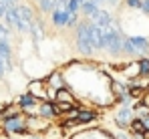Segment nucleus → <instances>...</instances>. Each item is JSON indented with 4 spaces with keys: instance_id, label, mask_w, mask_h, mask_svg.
<instances>
[{
    "instance_id": "obj_20",
    "label": "nucleus",
    "mask_w": 149,
    "mask_h": 139,
    "mask_svg": "<svg viewBox=\"0 0 149 139\" xmlns=\"http://www.w3.org/2000/svg\"><path fill=\"white\" fill-rule=\"evenodd\" d=\"M79 2H81V4H83V2H85V0H79Z\"/></svg>"
},
{
    "instance_id": "obj_5",
    "label": "nucleus",
    "mask_w": 149,
    "mask_h": 139,
    "mask_svg": "<svg viewBox=\"0 0 149 139\" xmlns=\"http://www.w3.org/2000/svg\"><path fill=\"white\" fill-rule=\"evenodd\" d=\"M6 131H14V133H22L24 131V121L20 119V117H10L8 121H6Z\"/></svg>"
},
{
    "instance_id": "obj_12",
    "label": "nucleus",
    "mask_w": 149,
    "mask_h": 139,
    "mask_svg": "<svg viewBox=\"0 0 149 139\" xmlns=\"http://www.w3.org/2000/svg\"><path fill=\"white\" fill-rule=\"evenodd\" d=\"M58 101H63V103H65V101H67V103H73V97H71L69 91L61 89V91H58Z\"/></svg>"
},
{
    "instance_id": "obj_11",
    "label": "nucleus",
    "mask_w": 149,
    "mask_h": 139,
    "mask_svg": "<svg viewBox=\"0 0 149 139\" xmlns=\"http://www.w3.org/2000/svg\"><path fill=\"white\" fill-rule=\"evenodd\" d=\"M38 2H40V8H42L45 12L54 10V6H56V0H38Z\"/></svg>"
},
{
    "instance_id": "obj_4",
    "label": "nucleus",
    "mask_w": 149,
    "mask_h": 139,
    "mask_svg": "<svg viewBox=\"0 0 149 139\" xmlns=\"http://www.w3.org/2000/svg\"><path fill=\"white\" fill-rule=\"evenodd\" d=\"M52 20H54V24H58V26H67V24L77 22V14L69 12L67 8H58V10L52 12Z\"/></svg>"
},
{
    "instance_id": "obj_2",
    "label": "nucleus",
    "mask_w": 149,
    "mask_h": 139,
    "mask_svg": "<svg viewBox=\"0 0 149 139\" xmlns=\"http://www.w3.org/2000/svg\"><path fill=\"white\" fill-rule=\"evenodd\" d=\"M147 41L145 38H139V36H133V38H127L125 41V50L131 52V54H141L147 50Z\"/></svg>"
},
{
    "instance_id": "obj_8",
    "label": "nucleus",
    "mask_w": 149,
    "mask_h": 139,
    "mask_svg": "<svg viewBox=\"0 0 149 139\" xmlns=\"http://www.w3.org/2000/svg\"><path fill=\"white\" fill-rule=\"evenodd\" d=\"M58 113V109L54 107V105H50V103H45L42 107H40V115H45V117H54Z\"/></svg>"
},
{
    "instance_id": "obj_17",
    "label": "nucleus",
    "mask_w": 149,
    "mask_h": 139,
    "mask_svg": "<svg viewBox=\"0 0 149 139\" xmlns=\"http://www.w3.org/2000/svg\"><path fill=\"white\" fill-rule=\"evenodd\" d=\"M6 10H8V8H6V6H4V4H2V2H0V18H2V16H4V14H6Z\"/></svg>"
},
{
    "instance_id": "obj_16",
    "label": "nucleus",
    "mask_w": 149,
    "mask_h": 139,
    "mask_svg": "<svg viewBox=\"0 0 149 139\" xmlns=\"http://www.w3.org/2000/svg\"><path fill=\"white\" fill-rule=\"evenodd\" d=\"M127 4H129V6H133V8H143V4H141L139 0H127Z\"/></svg>"
},
{
    "instance_id": "obj_1",
    "label": "nucleus",
    "mask_w": 149,
    "mask_h": 139,
    "mask_svg": "<svg viewBox=\"0 0 149 139\" xmlns=\"http://www.w3.org/2000/svg\"><path fill=\"white\" fill-rule=\"evenodd\" d=\"M77 45L79 50H83V54H91V50L95 48L91 41V24H81L77 30Z\"/></svg>"
},
{
    "instance_id": "obj_10",
    "label": "nucleus",
    "mask_w": 149,
    "mask_h": 139,
    "mask_svg": "<svg viewBox=\"0 0 149 139\" xmlns=\"http://www.w3.org/2000/svg\"><path fill=\"white\" fill-rule=\"evenodd\" d=\"M131 129H133L135 133H139V135H143V133L147 131V127H145V123H143L141 119H135V121H131Z\"/></svg>"
},
{
    "instance_id": "obj_18",
    "label": "nucleus",
    "mask_w": 149,
    "mask_h": 139,
    "mask_svg": "<svg viewBox=\"0 0 149 139\" xmlns=\"http://www.w3.org/2000/svg\"><path fill=\"white\" fill-rule=\"evenodd\" d=\"M143 8H145V10H149V0H145V2H143Z\"/></svg>"
},
{
    "instance_id": "obj_6",
    "label": "nucleus",
    "mask_w": 149,
    "mask_h": 139,
    "mask_svg": "<svg viewBox=\"0 0 149 139\" xmlns=\"http://www.w3.org/2000/svg\"><path fill=\"white\" fill-rule=\"evenodd\" d=\"M93 20H95V24H99V26H111V16L107 14V12H103V10H97L95 14H93Z\"/></svg>"
},
{
    "instance_id": "obj_7",
    "label": "nucleus",
    "mask_w": 149,
    "mask_h": 139,
    "mask_svg": "<svg viewBox=\"0 0 149 139\" xmlns=\"http://www.w3.org/2000/svg\"><path fill=\"white\" fill-rule=\"evenodd\" d=\"M16 10H18V14H20V18L24 20V22H32V10L30 8H26V6H16Z\"/></svg>"
},
{
    "instance_id": "obj_19",
    "label": "nucleus",
    "mask_w": 149,
    "mask_h": 139,
    "mask_svg": "<svg viewBox=\"0 0 149 139\" xmlns=\"http://www.w3.org/2000/svg\"><path fill=\"white\" fill-rule=\"evenodd\" d=\"M109 2H117V0H109Z\"/></svg>"
},
{
    "instance_id": "obj_14",
    "label": "nucleus",
    "mask_w": 149,
    "mask_h": 139,
    "mask_svg": "<svg viewBox=\"0 0 149 139\" xmlns=\"http://www.w3.org/2000/svg\"><path fill=\"white\" fill-rule=\"evenodd\" d=\"M30 103H34V95H24V97L20 99V105H22V107L30 105Z\"/></svg>"
},
{
    "instance_id": "obj_13",
    "label": "nucleus",
    "mask_w": 149,
    "mask_h": 139,
    "mask_svg": "<svg viewBox=\"0 0 149 139\" xmlns=\"http://www.w3.org/2000/svg\"><path fill=\"white\" fill-rule=\"evenodd\" d=\"M147 73H149V61H141V65H139V75L145 77Z\"/></svg>"
},
{
    "instance_id": "obj_3",
    "label": "nucleus",
    "mask_w": 149,
    "mask_h": 139,
    "mask_svg": "<svg viewBox=\"0 0 149 139\" xmlns=\"http://www.w3.org/2000/svg\"><path fill=\"white\" fill-rule=\"evenodd\" d=\"M4 18H6V22L10 24V26H14V28H18V30H28V28H30V24L24 22V20L20 18V14H18L16 8H8L6 14H4Z\"/></svg>"
},
{
    "instance_id": "obj_9",
    "label": "nucleus",
    "mask_w": 149,
    "mask_h": 139,
    "mask_svg": "<svg viewBox=\"0 0 149 139\" xmlns=\"http://www.w3.org/2000/svg\"><path fill=\"white\" fill-rule=\"evenodd\" d=\"M83 12L93 16V14L97 12V2H95V0H85V2H83Z\"/></svg>"
},
{
    "instance_id": "obj_15",
    "label": "nucleus",
    "mask_w": 149,
    "mask_h": 139,
    "mask_svg": "<svg viewBox=\"0 0 149 139\" xmlns=\"http://www.w3.org/2000/svg\"><path fill=\"white\" fill-rule=\"evenodd\" d=\"M93 119V113H79L77 121H91Z\"/></svg>"
}]
</instances>
